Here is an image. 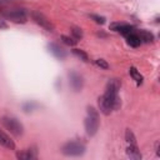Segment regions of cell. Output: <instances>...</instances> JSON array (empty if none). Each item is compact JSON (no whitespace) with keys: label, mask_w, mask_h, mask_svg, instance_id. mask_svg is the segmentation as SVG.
<instances>
[{"label":"cell","mask_w":160,"mask_h":160,"mask_svg":"<svg viewBox=\"0 0 160 160\" xmlns=\"http://www.w3.org/2000/svg\"><path fill=\"white\" fill-rule=\"evenodd\" d=\"M120 86H121V84L118 79H111L106 84L104 95L99 98V110L104 115H109L112 110H118L120 108L121 101L118 95Z\"/></svg>","instance_id":"6da1fadb"},{"label":"cell","mask_w":160,"mask_h":160,"mask_svg":"<svg viewBox=\"0 0 160 160\" xmlns=\"http://www.w3.org/2000/svg\"><path fill=\"white\" fill-rule=\"evenodd\" d=\"M86 111H88V116L85 118L84 126H85L86 134L89 136H94L99 129V112L92 106H88Z\"/></svg>","instance_id":"7a4b0ae2"},{"label":"cell","mask_w":160,"mask_h":160,"mask_svg":"<svg viewBox=\"0 0 160 160\" xmlns=\"http://www.w3.org/2000/svg\"><path fill=\"white\" fill-rule=\"evenodd\" d=\"M1 124L4 125V128L6 130H9L15 136H21L24 134L22 124L14 116H2L1 118Z\"/></svg>","instance_id":"3957f363"},{"label":"cell","mask_w":160,"mask_h":160,"mask_svg":"<svg viewBox=\"0 0 160 160\" xmlns=\"http://www.w3.org/2000/svg\"><path fill=\"white\" fill-rule=\"evenodd\" d=\"M61 152L66 156H81L85 152V144L81 141H68L62 145Z\"/></svg>","instance_id":"277c9868"},{"label":"cell","mask_w":160,"mask_h":160,"mask_svg":"<svg viewBox=\"0 0 160 160\" xmlns=\"http://www.w3.org/2000/svg\"><path fill=\"white\" fill-rule=\"evenodd\" d=\"M5 19L12 21V22H18V24H24L28 20V14L24 9H14V10H5L1 14Z\"/></svg>","instance_id":"5b68a950"},{"label":"cell","mask_w":160,"mask_h":160,"mask_svg":"<svg viewBox=\"0 0 160 160\" xmlns=\"http://www.w3.org/2000/svg\"><path fill=\"white\" fill-rule=\"evenodd\" d=\"M31 18H32V20H34L38 25H40L41 28H44L46 31H52V30H54V25L51 24V21H50L44 14H41V12H39V11H32V12H31Z\"/></svg>","instance_id":"8992f818"},{"label":"cell","mask_w":160,"mask_h":160,"mask_svg":"<svg viewBox=\"0 0 160 160\" xmlns=\"http://www.w3.org/2000/svg\"><path fill=\"white\" fill-rule=\"evenodd\" d=\"M69 76V84L71 86V89L75 91V92H79L82 90V86H84V79L82 76L76 72V71H70L68 74Z\"/></svg>","instance_id":"52a82bcc"},{"label":"cell","mask_w":160,"mask_h":160,"mask_svg":"<svg viewBox=\"0 0 160 160\" xmlns=\"http://www.w3.org/2000/svg\"><path fill=\"white\" fill-rule=\"evenodd\" d=\"M110 28H111V30L118 31V32H120L125 36L128 34H130L131 31H134V26H131L129 24H122V22H114V24L110 25Z\"/></svg>","instance_id":"ba28073f"},{"label":"cell","mask_w":160,"mask_h":160,"mask_svg":"<svg viewBox=\"0 0 160 160\" xmlns=\"http://www.w3.org/2000/svg\"><path fill=\"white\" fill-rule=\"evenodd\" d=\"M48 49H49V51H50L56 59L62 60V59H65V56H66L65 50H64L60 45H58V44H55V42H50V44L48 45Z\"/></svg>","instance_id":"9c48e42d"},{"label":"cell","mask_w":160,"mask_h":160,"mask_svg":"<svg viewBox=\"0 0 160 160\" xmlns=\"http://www.w3.org/2000/svg\"><path fill=\"white\" fill-rule=\"evenodd\" d=\"M0 145H2L4 148L6 149H10V150H14L15 149V142L10 139V136L8 134H5L1 129H0Z\"/></svg>","instance_id":"30bf717a"},{"label":"cell","mask_w":160,"mask_h":160,"mask_svg":"<svg viewBox=\"0 0 160 160\" xmlns=\"http://www.w3.org/2000/svg\"><path fill=\"white\" fill-rule=\"evenodd\" d=\"M126 155L132 159V160H140L141 159V152L138 148V144H134V145H128L126 148Z\"/></svg>","instance_id":"8fae6325"},{"label":"cell","mask_w":160,"mask_h":160,"mask_svg":"<svg viewBox=\"0 0 160 160\" xmlns=\"http://www.w3.org/2000/svg\"><path fill=\"white\" fill-rule=\"evenodd\" d=\"M16 158L20 160H31V159H36L38 154H36V150H34V149H26L21 152H18Z\"/></svg>","instance_id":"7c38bea8"},{"label":"cell","mask_w":160,"mask_h":160,"mask_svg":"<svg viewBox=\"0 0 160 160\" xmlns=\"http://www.w3.org/2000/svg\"><path fill=\"white\" fill-rule=\"evenodd\" d=\"M125 38H126V40H128V44H129L130 46H132V48H138V46L141 44L140 38H139V35H138V31H136V30L131 31V32H130V34H128Z\"/></svg>","instance_id":"4fadbf2b"},{"label":"cell","mask_w":160,"mask_h":160,"mask_svg":"<svg viewBox=\"0 0 160 160\" xmlns=\"http://www.w3.org/2000/svg\"><path fill=\"white\" fill-rule=\"evenodd\" d=\"M138 35H139L141 42L149 44V42H152L154 41V35L150 31H148V30H139L138 31Z\"/></svg>","instance_id":"5bb4252c"},{"label":"cell","mask_w":160,"mask_h":160,"mask_svg":"<svg viewBox=\"0 0 160 160\" xmlns=\"http://www.w3.org/2000/svg\"><path fill=\"white\" fill-rule=\"evenodd\" d=\"M129 74L131 75V78L135 80V82L138 84V85H141L142 84V80H144V78H142V75L134 68V66H131L130 69H129Z\"/></svg>","instance_id":"9a60e30c"},{"label":"cell","mask_w":160,"mask_h":160,"mask_svg":"<svg viewBox=\"0 0 160 160\" xmlns=\"http://www.w3.org/2000/svg\"><path fill=\"white\" fill-rule=\"evenodd\" d=\"M38 108H39V104H38L36 101H32V100L26 101V102L22 104V110H24L25 112H32V111L36 110Z\"/></svg>","instance_id":"2e32d148"},{"label":"cell","mask_w":160,"mask_h":160,"mask_svg":"<svg viewBox=\"0 0 160 160\" xmlns=\"http://www.w3.org/2000/svg\"><path fill=\"white\" fill-rule=\"evenodd\" d=\"M125 140H126L128 145H134V144H136V138H135L134 132H132L130 129H126V131H125Z\"/></svg>","instance_id":"e0dca14e"},{"label":"cell","mask_w":160,"mask_h":160,"mask_svg":"<svg viewBox=\"0 0 160 160\" xmlns=\"http://www.w3.org/2000/svg\"><path fill=\"white\" fill-rule=\"evenodd\" d=\"M71 35H72V39L78 41L82 38V30L78 26H74V28H71Z\"/></svg>","instance_id":"ac0fdd59"},{"label":"cell","mask_w":160,"mask_h":160,"mask_svg":"<svg viewBox=\"0 0 160 160\" xmlns=\"http://www.w3.org/2000/svg\"><path fill=\"white\" fill-rule=\"evenodd\" d=\"M72 54L76 55V56H78L80 60H82V61H89V56H88V54H86L85 51L80 50V49H74V50H72Z\"/></svg>","instance_id":"d6986e66"},{"label":"cell","mask_w":160,"mask_h":160,"mask_svg":"<svg viewBox=\"0 0 160 160\" xmlns=\"http://www.w3.org/2000/svg\"><path fill=\"white\" fill-rule=\"evenodd\" d=\"M61 40H62L64 44H66V45H69V46H74L75 42H76V40H74L72 38L66 36V35H61Z\"/></svg>","instance_id":"ffe728a7"},{"label":"cell","mask_w":160,"mask_h":160,"mask_svg":"<svg viewBox=\"0 0 160 160\" xmlns=\"http://www.w3.org/2000/svg\"><path fill=\"white\" fill-rule=\"evenodd\" d=\"M89 18L92 19V20H94L95 22H98V24H104V22H105V18H104V16H100V15H96V14H90Z\"/></svg>","instance_id":"44dd1931"},{"label":"cell","mask_w":160,"mask_h":160,"mask_svg":"<svg viewBox=\"0 0 160 160\" xmlns=\"http://www.w3.org/2000/svg\"><path fill=\"white\" fill-rule=\"evenodd\" d=\"M95 64H96L99 68H101V69H109V64H108L104 59H98V60H95Z\"/></svg>","instance_id":"7402d4cb"},{"label":"cell","mask_w":160,"mask_h":160,"mask_svg":"<svg viewBox=\"0 0 160 160\" xmlns=\"http://www.w3.org/2000/svg\"><path fill=\"white\" fill-rule=\"evenodd\" d=\"M6 26H8V25H6V22H5L4 20H1V19H0V29H5Z\"/></svg>","instance_id":"603a6c76"},{"label":"cell","mask_w":160,"mask_h":160,"mask_svg":"<svg viewBox=\"0 0 160 160\" xmlns=\"http://www.w3.org/2000/svg\"><path fill=\"white\" fill-rule=\"evenodd\" d=\"M155 151H156V155L159 156V155H160V154H159V141L155 142Z\"/></svg>","instance_id":"cb8c5ba5"}]
</instances>
